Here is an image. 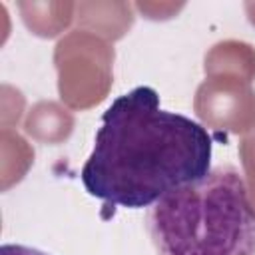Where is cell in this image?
<instances>
[{
    "mask_svg": "<svg viewBox=\"0 0 255 255\" xmlns=\"http://www.w3.org/2000/svg\"><path fill=\"white\" fill-rule=\"evenodd\" d=\"M211 155L207 128L163 110L151 86H135L104 112L80 179L106 205L143 209L207 175Z\"/></svg>",
    "mask_w": 255,
    "mask_h": 255,
    "instance_id": "obj_1",
    "label": "cell"
},
{
    "mask_svg": "<svg viewBox=\"0 0 255 255\" xmlns=\"http://www.w3.org/2000/svg\"><path fill=\"white\" fill-rule=\"evenodd\" d=\"M157 255H255V205L235 167H215L149 205Z\"/></svg>",
    "mask_w": 255,
    "mask_h": 255,
    "instance_id": "obj_2",
    "label": "cell"
},
{
    "mask_svg": "<svg viewBox=\"0 0 255 255\" xmlns=\"http://www.w3.org/2000/svg\"><path fill=\"white\" fill-rule=\"evenodd\" d=\"M0 255H50V253L36 249V247L20 245V243H4L0 247Z\"/></svg>",
    "mask_w": 255,
    "mask_h": 255,
    "instance_id": "obj_3",
    "label": "cell"
}]
</instances>
